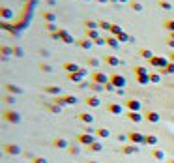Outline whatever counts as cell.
Returning a JSON list of instances; mask_svg holds the SVG:
<instances>
[{
    "mask_svg": "<svg viewBox=\"0 0 174 163\" xmlns=\"http://www.w3.org/2000/svg\"><path fill=\"white\" fill-rule=\"evenodd\" d=\"M159 4H161L163 8H165V9H169V8H170V4H169V2H165V0H161V2H159Z\"/></svg>",
    "mask_w": 174,
    "mask_h": 163,
    "instance_id": "cell-1",
    "label": "cell"
},
{
    "mask_svg": "<svg viewBox=\"0 0 174 163\" xmlns=\"http://www.w3.org/2000/svg\"><path fill=\"white\" fill-rule=\"evenodd\" d=\"M129 4H131V6H133L135 9H142V8H140V6H139V2H129Z\"/></svg>",
    "mask_w": 174,
    "mask_h": 163,
    "instance_id": "cell-2",
    "label": "cell"
}]
</instances>
